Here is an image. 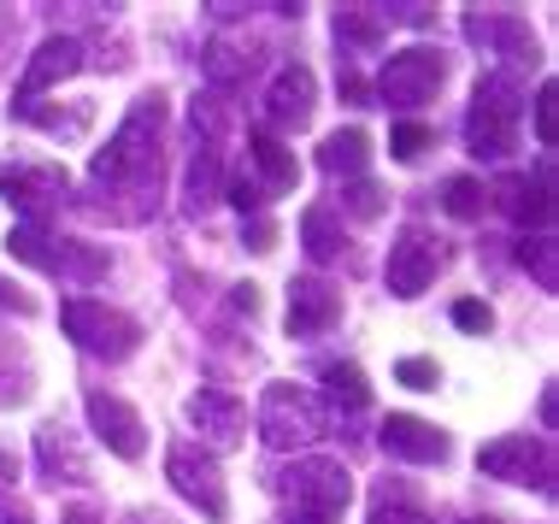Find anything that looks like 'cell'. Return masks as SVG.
Returning a JSON list of instances; mask_svg holds the SVG:
<instances>
[{
  "instance_id": "obj_1",
  "label": "cell",
  "mask_w": 559,
  "mask_h": 524,
  "mask_svg": "<svg viewBox=\"0 0 559 524\" xmlns=\"http://www.w3.org/2000/svg\"><path fill=\"white\" fill-rule=\"evenodd\" d=\"M159 136H165V95H142L124 112V124L112 130V142L95 154L88 166V213L118 218V224H142L159 206Z\"/></svg>"
},
{
  "instance_id": "obj_2",
  "label": "cell",
  "mask_w": 559,
  "mask_h": 524,
  "mask_svg": "<svg viewBox=\"0 0 559 524\" xmlns=\"http://www.w3.org/2000/svg\"><path fill=\"white\" fill-rule=\"evenodd\" d=\"M519 124H524V88L512 71H483L472 112H465V147L477 159H507L519 154Z\"/></svg>"
},
{
  "instance_id": "obj_3",
  "label": "cell",
  "mask_w": 559,
  "mask_h": 524,
  "mask_svg": "<svg viewBox=\"0 0 559 524\" xmlns=\"http://www.w3.org/2000/svg\"><path fill=\"white\" fill-rule=\"evenodd\" d=\"M283 496H289V524H342L347 501H354V477L342 460L307 454L283 472Z\"/></svg>"
},
{
  "instance_id": "obj_4",
  "label": "cell",
  "mask_w": 559,
  "mask_h": 524,
  "mask_svg": "<svg viewBox=\"0 0 559 524\" xmlns=\"http://www.w3.org/2000/svg\"><path fill=\"white\" fill-rule=\"evenodd\" d=\"M59 324H66V336L78 342L83 354L112 359V366L142 348V324H135L130 312H118V307H107V301H95V295H71V301L59 307Z\"/></svg>"
},
{
  "instance_id": "obj_5",
  "label": "cell",
  "mask_w": 559,
  "mask_h": 524,
  "mask_svg": "<svg viewBox=\"0 0 559 524\" xmlns=\"http://www.w3.org/2000/svg\"><path fill=\"white\" fill-rule=\"evenodd\" d=\"M260 437L265 448H312L324 437V401L300 383H265L260 395Z\"/></svg>"
},
{
  "instance_id": "obj_6",
  "label": "cell",
  "mask_w": 559,
  "mask_h": 524,
  "mask_svg": "<svg viewBox=\"0 0 559 524\" xmlns=\"http://www.w3.org/2000/svg\"><path fill=\"white\" fill-rule=\"evenodd\" d=\"M0 194L19 206V224H48L66 206L71 177L53 159H0Z\"/></svg>"
},
{
  "instance_id": "obj_7",
  "label": "cell",
  "mask_w": 559,
  "mask_h": 524,
  "mask_svg": "<svg viewBox=\"0 0 559 524\" xmlns=\"http://www.w3.org/2000/svg\"><path fill=\"white\" fill-rule=\"evenodd\" d=\"M442 83H448V53L442 48H401V53L383 59V78H377L383 100H389V107H401V112L430 107Z\"/></svg>"
},
{
  "instance_id": "obj_8",
  "label": "cell",
  "mask_w": 559,
  "mask_h": 524,
  "mask_svg": "<svg viewBox=\"0 0 559 524\" xmlns=\"http://www.w3.org/2000/svg\"><path fill=\"white\" fill-rule=\"evenodd\" d=\"M483 477H495V484H531L542 496H554V448L542 437H501L489 442L477 454Z\"/></svg>"
},
{
  "instance_id": "obj_9",
  "label": "cell",
  "mask_w": 559,
  "mask_h": 524,
  "mask_svg": "<svg viewBox=\"0 0 559 524\" xmlns=\"http://www.w3.org/2000/svg\"><path fill=\"white\" fill-rule=\"evenodd\" d=\"M165 477H171V489H177V496L194 501L206 519H230V496H224V472H218V460L206 454V448L177 442L171 454H165Z\"/></svg>"
},
{
  "instance_id": "obj_10",
  "label": "cell",
  "mask_w": 559,
  "mask_h": 524,
  "mask_svg": "<svg viewBox=\"0 0 559 524\" xmlns=\"http://www.w3.org/2000/svg\"><path fill=\"white\" fill-rule=\"evenodd\" d=\"M436 272H442V242H436L430 230H418V224H406V230L395 236V248H389V295H401V301H413V295H425Z\"/></svg>"
},
{
  "instance_id": "obj_11",
  "label": "cell",
  "mask_w": 559,
  "mask_h": 524,
  "mask_svg": "<svg viewBox=\"0 0 559 524\" xmlns=\"http://www.w3.org/2000/svg\"><path fill=\"white\" fill-rule=\"evenodd\" d=\"M489 201L501 206L512 224H548L554 218V159L536 166V183L524 171H507L501 183L489 189Z\"/></svg>"
},
{
  "instance_id": "obj_12",
  "label": "cell",
  "mask_w": 559,
  "mask_h": 524,
  "mask_svg": "<svg viewBox=\"0 0 559 524\" xmlns=\"http://www.w3.org/2000/svg\"><path fill=\"white\" fill-rule=\"evenodd\" d=\"M88 425H95V437L107 442L118 460H142V454H147V425H142V413H135L130 401L107 395V389H95V395H88Z\"/></svg>"
},
{
  "instance_id": "obj_13",
  "label": "cell",
  "mask_w": 559,
  "mask_h": 524,
  "mask_svg": "<svg viewBox=\"0 0 559 524\" xmlns=\"http://www.w3.org/2000/svg\"><path fill=\"white\" fill-rule=\"evenodd\" d=\"M377 442H383L389 460H406V466H442L448 460V437L413 413H389L383 430H377Z\"/></svg>"
},
{
  "instance_id": "obj_14",
  "label": "cell",
  "mask_w": 559,
  "mask_h": 524,
  "mask_svg": "<svg viewBox=\"0 0 559 524\" xmlns=\"http://www.w3.org/2000/svg\"><path fill=\"white\" fill-rule=\"evenodd\" d=\"M342 319V289L324 283L319 272L289 283V336H324Z\"/></svg>"
},
{
  "instance_id": "obj_15",
  "label": "cell",
  "mask_w": 559,
  "mask_h": 524,
  "mask_svg": "<svg viewBox=\"0 0 559 524\" xmlns=\"http://www.w3.org/2000/svg\"><path fill=\"white\" fill-rule=\"evenodd\" d=\"M312 100H319V78H312L307 66H283L277 78H271V95H265L271 136H277V130H300V124H307Z\"/></svg>"
},
{
  "instance_id": "obj_16",
  "label": "cell",
  "mask_w": 559,
  "mask_h": 524,
  "mask_svg": "<svg viewBox=\"0 0 559 524\" xmlns=\"http://www.w3.org/2000/svg\"><path fill=\"white\" fill-rule=\"evenodd\" d=\"M465 36L477 41V48H489L495 59H519V66H536V36L524 19H512V12H465Z\"/></svg>"
},
{
  "instance_id": "obj_17",
  "label": "cell",
  "mask_w": 559,
  "mask_h": 524,
  "mask_svg": "<svg viewBox=\"0 0 559 524\" xmlns=\"http://www.w3.org/2000/svg\"><path fill=\"white\" fill-rule=\"evenodd\" d=\"M189 425L213 448H236L241 430H248V407H241V395H230V389H194L189 395Z\"/></svg>"
},
{
  "instance_id": "obj_18",
  "label": "cell",
  "mask_w": 559,
  "mask_h": 524,
  "mask_svg": "<svg viewBox=\"0 0 559 524\" xmlns=\"http://www.w3.org/2000/svg\"><path fill=\"white\" fill-rule=\"evenodd\" d=\"M36 472H41V484H53V489L59 484H88V454L59 418L36 430Z\"/></svg>"
},
{
  "instance_id": "obj_19",
  "label": "cell",
  "mask_w": 559,
  "mask_h": 524,
  "mask_svg": "<svg viewBox=\"0 0 559 524\" xmlns=\"http://www.w3.org/2000/svg\"><path fill=\"white\" fill-rule=\"evenodd\" d=\"M71 71H83V41L78 36H48L36 48V59L24 66V83H19V95H12V100H41V88L66 83Z\"/></svg>"
},
{
  "instance_id": "obj_20",
  "label": "cell",
  "mask_w": 559,
  "mask_h": 524,
  "mask_svg": "<svg viewBox=\"0 0 559 524\" xmlns=\"http://www.w3.org/2000/svg\"><path fill=\"white\" fill-rule=\"evenodd\" d=\"M12 118H24V124L48 130L59 142H83L88 124H95V100H12Z\"/></svg>"
},
{
  "instance_id": "obj_21",
  "label": "cell",
  "mask_w": 559,
  "mask_h": 524,
  "mask_svg": "<svg viewBox=\"0 0 559 524\" xmlns=\"http://www.w3.org/2000/svg\"><path fill=\"white\" fill-rule=\"evenodd\" d=\"M248 166L265 177L260 194H289L300 183V166H295L289 142H277L271 130H253V136H248Z\"/></svg>"
},
{
  "instance_id": "obj_22",
  "label": "cell",
  "mask_w": 559,
  "mask_h": 524,
  "mask_svg": "<svg viewBox=\"0 0 559 524\" xmlns=\"http://www.w3.org/2000/svg\"><path fill=\"white\" fill-rule=\"evenodd\" d=\"M371 166V136L359 124H347V130H330V136L319 142V171L330 177H359Z\"/></svg>"
},
{
  "instance_id": "obj_23",
  "label": "cell",
  "mask_w": 559,
  "mask_h": 524,
  "mask_svg": "<svg viewBox=\"0 0 559 524\" xmlns=\"http://www.w3.org/2000/svg\"><path fill=\"white\" fill-rule=\"evenodd\" d=\"M218 194H224V159L213 142H201L189 159V177H183V206L189 213H206V206H218Z\"/></svg>"
},
{
  "instance_id": "obj_24",
  "label": "cell",
  "mask_w": 559,
  "mask_h": 524,
  "mask_svg": "<svg viewBox=\"0 0 559 524\" xmlns=\"http://www.w3.org/2000/svg\"><path fill=\"white\" fill-rule=\"evenodd\" d=\"M300 242H307V253L319 265L342 260L347 236H342V213H336V206H307V218H300Z\"/></svg>"
},
{
  "instance_id": "obj_25",
  "label": "cell",
  "mask_w": 559,
  "mask_h": 524,
  "mask_svg": "<svg viewBox=\"0 0 559 524\" xmlns=\"http://www.w3.org/2000/svg\"><path fill=\"white\" fill-rule=\"evenodd\" d=\"M36 389V359L24 354V342L0 336V407H24Z\"/></svg>"
},
{
  "instance_id": "obj_26",
  "label": "cell",
  "mask_w": 559,
  "mask_h": 524,
  "mask_svg": "<svg viewBox=\"0 0 559 524\" xmlns=\"http://www.w3.org/2000/svg\"><path fill=\"white\" fill-rule=\"evenodd\" d=\"M107 272H112V253H107V248L78 242V236H66V242H59V265H53V277H71V283H100Z\"/></svg>"
},
{
  "instance_id": "obj_27",
  "label": "cell",
  "mask_w": 559,
  "mask_h": 524,
  "mask_svg": "<svg viewBox=\"0 0 559 524\" xmlns=\"http://www.w3.org/2000/svg\"><path fill=\"white\" fill-rule=\"evenodd\" d=\"M319 378H324V389H330V401H336V407H347V413H359V407L371 401V383H366V371H359L354 359H324Z\"/></svg>"
},
{
  "instance_id": "obj_28",
  "label": "cell",
  "mask_w": 559,
  "mask_h": 524,
  "mask_svg": "<svg viewBox=\"0 0 559 524\" xmlns=\"http://www.w3.org/2000/svg\"><path fill=\"white\" fill-rule=\"evenodd\" d=\"M383 19H377V7H342L336 12V41L342 48H354V53H371V48H383Z\"/></svg>"
},
{
  "instance_id": "obj_29",
  "label": "cell",
  "mask_w": 559,
  "mask_h": 524,
  "mask_svg": "<svg viewBox=\"0 0 559 524\" xmlns=\"http://www.w3.org/2000/svg\"><path fill=\"white\" fill-rule=\"evenodd\" d=\"M248 71H253L248 48H230V41H213V48H206V78H213L218 88H236Z\"/></svg>"
},
{
  "instance_id": "obj_30",
  "label": "cell",
  "mask_w": 559,
  "mask_h": 524,
  "mask_svg": "<svg viewBox=\"0 0 559 524\" xmlns=\"http://www.w3.org/2000/svg\"><path fill=\"white\" fill-rule=\"evenodd\" d=\"M436 147V130L425 124V118H401L395 130H389V154L395 159H425Z\"/></svg>"
},
{
  "instance_id": "obj_31",
  "label": "cell",
  "mask_w": 559,
  "mask_h": 524,
  "mask_svg": "<svg viewBox=\"0 0 559 524\" xmlns=\"http://www.w3.org/2000/svg\"><path fill=\"white\" fill-rule=\"evenodd\" d=\"M519 265L536 272L542 289H559V265H554V236H524L519 242Z\"/></svg>"
},
{
  "instance_id": "obj_32",
  "label": "cell",
  "mask_w": 559,
  "mask_h": 524,
  "mask_svg": "<svg viewBox=\"0 0 559 524\" xmlns=\"http://www.w3.org/2000/svg\"><path fill=\"white\" fill-rule=\"evenodd\" d=\"M442 201H448V213H453V218H477V213H483V201H489V189H483L477 177H448Z\"/></svg>"
},
{
  "instance_id": "obj_33",
  "label": "cell",
  "mask_w": 559,
  "mask_h": 524,
  "mask_svg": "<svg viewBox=\"0 0 559 524\" xmlns=\"http://www.w3.org/2000/svg\"><path fill=\"white\" fill-rule=\"evenodd\" d=\"M383 201H389V194L377 189L371 177H354V183L342 189V213L347 218H377V213H383Z\"/></svg>"
},
{
  "instance_id": "obj_34",
  "label": "cell",
  "mask_w": 559,
  "mask_h": 524,
  "mask_svg": "<svg viewBox=\"0 0 559 524\" xmlns=\"http://www.w3.org/2000/svg\"><path fill=\"white\" fill-rule=\"evenodd\" d=\"M224 194H230V206L241 218H253L265 206V194H260V183H253V177H230V183H224Z\"/></svg>"
},
{
  "instance_id": "obj_35",
  "label": "cell",
  "mask_w": 559,
  "mask_h": 524,
  "mask_svg": "<svg viewBox=\"0 0 559 524\" xmlns=\"http://www.w3.org/2000/svg\"><path fill=\"white\" fill-rule=\"evenodd\" d=\"M453 324H460L465 336H489L495 331V312L483 301H460V307H453Z\"/></svg>"
},
{
  "instance_id": "obj_36",
  "label": "cell",
  "mask_w": 559,
  "mask_h": 524,
  "mask_svg": "<svg viewBox=\"0 0 559 524\" xmlns=\"http://www.w3.org/2000/svg\"><path fill=\"white\" fill-rule=\"evenodd\" d=\"M554 107H559V88L542 83V88H536V136H542V147H554V124H559Z\"/></svg>"
},
{
  "instance_id": "obj_37",
  "label": "cell",
  "mask_w": 559,
  "mask_h": 524,
  "mask_svg": "<svg viewBox=\"0 0 559 524\" xmlns=\"http://www.w3.org/2000/svg\"><path fill=\"white\" fill-rule=\"evenodd\" d=\"M395 378H401L406 389H436V383H442V371H436V359H401Z\"/></svg>"
},
{
  "instance_id": "obj_38",
  "label": "cell",
  "mask_w": 559,
  "mask_h": 524,
  "mask_svg": "<svg viewBox=\"0 0 559 524\" xmlns=\"http://www.w3.org/2000/svg\"><path fill=\"white\" fill-rule=\"evenodd\" d=\"M371 524H430V519L418 513V507H401V501H377Z\"/></svg>"
},
{
  "instance_id": "obj_39",
  "label": "cell",
  "mask_w": 559,
  "mask_h": 524,
  "mask_svg": "<svg viewBox=\"0 0 559 524\" xmlns=\"http://www.w3.org/2000/svg\"><path fill=\"white\" fill-rule=\"evenodd\" d=\"M377 19H395V24H413V29H425L430 19H436V7H377Z\"/></svg>"
},
{
  "instance_id": "obj_40",
  "label": "cell",
  "mask_w": 559,
  "mask_h": 524,
  "mask_svg": "<svg viewBox=\"0 0 559 524\" xmlns=\"http://www.w3.org/2000/svg\"><path fill=\"white\" fill-rule=\"evenodd\" d=\"M0 312H19V319H29V312H36V295H24L19 283L0 277Z\"/></svg>"
},
{
  "instance_id": "obj_41",
  "label": "cell",
  "mask_w": 559,
  "mask_h": 524,
  "mask_svg": "<svg viewBox=\"0 0 559 524\" xmlns=\"http://www.w3.org/2000/svg\"><path fill=\"white\" fill-rule=\"evenodd\" d=\"M241 236H248V242H253V253H271V242H277V224L253 213V218H248V230H241Z\"/></svg>"
},
{
  "instance_id": "obj_42",
  "label": "cell",
  "mask_w": 559,
  "mask_h": 524,
  "mask_svg": "<svg viewBox=\"0 0 559 524\" xmlns=\"http://www.w3.org/2000/svg\"><path fill=\"white\" fill-rule=\"evenodd\" d=\"M12 484H19V454L0 442V496H12Z\"/></svg>"
},
{
  "instance_id": "obj_43",
  "label": "cell",
  "mask_w": 559,
  "mask_h": 524,
  "mask_svg": "<svg viewBox=\"0 0 559 524\" xmlns=\"http://www.w3.org/2000/svg\"><path fill=\"white\" fill-rule=\"evenodd\" d=\"M230 307L253 319V312H260V289H253V283H241V289H230Z\"/></svg>"
},
{
  "instance_id": "obj_44",
  "label": "cell",
  "mask_w": 559,
  "mask_h": 524,
  "mask_svg": "<svg viewBox=\"0 0 559 524\" xmlns=\"http://www.w3.org/2000/svg\"><path fill=\"white\" fill-rule=\"evenodd\" d=\"M124 524H177V519L159 513V507H135V513H124Z\"/></svg>"
},
{
  "instance_id": "obj_45",
  "label": "cell",
  "mask_w": 559,
  "mask_h": 524,
  "mask_svg": "<svg viewBox=\"0 0 559 524\" xmlns=\"http://www.w3.org/2000/svg\"><path fill=\"white\" fill-rule=\"evenodd\" d=\"M0 524H36V519H29L19 501H0Z\"/></svg>"
},
{
  "instance_id": "obj_46",
  "label": "cell",
  "mask_w": 559,
  "mask_h": 524,
  "mask_svg": "<svg viewBox=\"0 0 559 524\" xmlns=\"http://www.w3.org/2000/svg\"><path fill=\"white\" fill-rule=\"evenodd\" d=\"M66 524H100V519H95V507H71Z\"/></svg>"
},
{
  "instance_id": "obj_47",
  "label": "cell",
  "mask_w": 559,
  "mask_h": 524,
  "mask_svg": "<svg viewBox=\"0 0 559 524\" xmlns=\"http://www.w3.org/2000/svg\"><path fill=\"white\" fill-rule=\"evenodd\" d=\"M465 524H495V519H465Z\"/></svg>"
}]
</instances>
